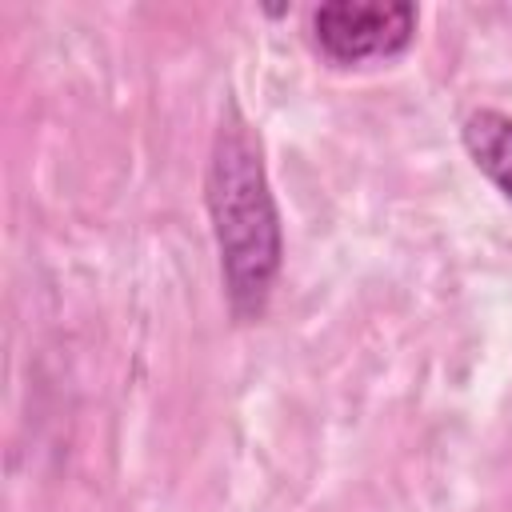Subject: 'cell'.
I'll return each instance as SVG.
<instances>
[{
    "label": "cell",
    "mask_w": 512,
    "mask_h": 512,
    "mask_svg": "<svg viewBox=\"0 0 512 512\" xmlns=\"http://www.w3.org/2000/svg\"><path fill=\"white\" fill-rule=\"evenodd\" d=\"M204 196H208V216L220 248V272L232 316L256 320L268 308L272 284L280 276L284 236H280L276 196L264 172L260 136L252 132V124L236 104H228L212 136Z\"/></svg>",
    "instance_id": "1"
},
{
    "label": "cell",
    "mask_w": 512,
    "mask_h": 512,
    "mask_svg": "<svg viewBox=\"0 0 512 512\" xmlns=\"http://www.w3.org/2000/svg\"><path fill=\"white\" fill-rule=\"evenodd\" d=\"M416 36V8L404 0L352 4L332 0L312 12V40L332 64H364L400 56Z\"/></svg>",
    "instance_id": "2"
},
{
    "label": "cell",
    "mask_w": 512,
    "mask_h": 512,
    "mask_svg": "<svg viewBox=\"0 0 512 512\" xmlns=\"http://www.w3.org/2000/svg\"><path fill=\"white\" fill-rule=\"evenodd\" d=\"M460 140L472 164L512 200V116L480 108L460 124Z\"/></svg>",
    "instance_id": "3"
}]
</instances>
